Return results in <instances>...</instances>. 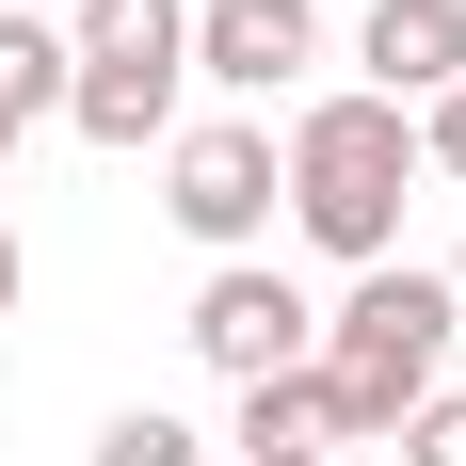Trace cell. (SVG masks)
<instances>
[{
	"instance_id": "cell-1",
	"label": "cell",
	"mask_w": 466,
	"mask_h": 466,
	"mask_svg": "<svg viewBox=\"0 0 466 466\" xmlns=\"http://www.w3.org/2000/svg\"><path fill=\"white\" fill-rule=\"evenodd\" d=\"M451 338H466V306H451V274H419V258H386V274H354L322 306V419H338V451H386V434L419 419L434 386H451Z\"/></svg>"
},
{
	"instance_id": "cell-2",
	"label": "cell",
	"mask_w": 466,
	"mask_h": 466,
	"mask_svg": "<svg viewBox=\"0 0 466 466\" xmlns=\"http://www.w3.org/2000/svg\"><path fill=\"white\" fill-rule=\"evenodd\" d=\"M402 193H419V113L386 96H306L274 145V209L322 241L338 274H386L402 258Z\"/></svg>"
},
{
	"instance_id": "cell-3",
	"label": "cell",
	"mask_w": 466,
	"mask_h": 466,
	"mask_svg": "<svg viewBox=\"0 0 466 466\" xmlns=\"http://www.w3.org/2000/svg\"><path fill=\"white\" fill-rule=\"evenodd\" d=\"M161 209H177V241H209V274L258 258V241H274V129H258V113H193V129L161 145Z\"/></svg>"
},
{
	"instance_id": "cell-4",
	"label": "cell",
	"mask_w": 466,
	"mask_h": 466,
	"mask_svg": "<svg viewBox=\"0 0 466 466\" xmlns=\"http://www.w3.org/2000/svg\"><path fill=\"white\" fill-rule=\"evenodd\" d=\"M177 338H193L226 386H274V370H306V354H322V306H306L274 258H226V274L193 289V322H177Z\"/></svg>"
},
{
	"instance_id": "cell-5",
	"label": "cell",
	"mask_w": 466,
	"mask_h": 466,
	"mask_svg": "<svg viewBox=\"0 0 466 466\" xmlns=\"http://www.w3.org/2000/svg\"><path fill=\"white\" fill-rule=\"evenodd\" d=\"M322 65V0H193V81L209 96H289Z\"/></svg>"
},
{
	"instance_id": "cell-6",
	"label": "cell",
	"mask_w": 466,
	"mask_h": 466,
	"mask_svg": "<svg viewBox=\"0 0 466 466\" xmlns=\"http://www.w3.org/2000/svg\"><path fill=\"white\" fill-rule=\"evenodd\" d=\"M354 65H370L354 96H386V113H434V96L466 81V0H370Z\"/></svg>"
},
{
	"instance_id": "cell-7",
	"label": "cell",
	"mask_w": 466,
	"mask_h": 466,
	"mask_svg": "<svg viewBox=\"0 0 466 466\" xmlns=\"http://www.w3.org/2000/svg\"><path fill=\"white\" fill-rule=\"evenodd\" d=\"M65 65H145V81H193V0H65Z\"/></svg>"
},
{
	"instance_id": "cell-8",
	"label": "cell",
	"mask_w": 466,
	"mask_h": 466,
	"mask_svg": "<svg viewBox=\"0 0 466 466\" xmlns=\"http://www.w3.org/2000/svg\"><path fill=\"white\" fill-rule=\"evenodd\" d=\"M241 466H338V419H322V370H274V386H241Z\"/></svg>"
},
{
	"instance_id": "cell-9",
	"label": "cell",
	"mask_w": 466,
	"mask_h": 466,
	"mask_svg": "<svg viewBox=\"0 0 466 466\" xmlns=\"http://www.w3.org/2000/svg\"><path fill=\"white\" fill-rule=\"evenodd\" d=\"M0 113H65V16H0Z\"/></svg>"
},
{
	"instance_id": "cell-10",
	"label": "cell",
	"mask_w": 466,
	"mask_h": 466,
	"mask_svg": "<svg viewBox=\"0 0 466 466\" xmlns=\"http://www.w3.org/2000/svg\"><path fill=\"white\" fill-rule=\"evenodd\" d=\"M96 466H209V434H193V419H161V402H129V419L96 434Z\"/></svg>"
},
{
	"instance_id": "cell-11",
	"label": "cell",
	"mask_w": 466,
	"mask_h": 466,
	"mask_svg": "<svg viewBox=\"0 0 466 466\" xmlns=\"http://www.w3.org/2000/svg\"><path fill=\"white\" fill-rule=\"evenodd\" d=\"M386 451H402V466H466V386H434V402L386 434Z\"/></svg>"
},
{
	"instance_id": "cell-12",
	"label": "cell",
	"mask_w": 466,
	"mask_h": 466,
	"mask_svg": "<svg viewBox=\"0 0 466 466\" xmlns=\"http://www.w3.org/2000/svg\"><path fill=\"white\" fill-rule=\"evenodd\" d=\"M419 177H451V193H466V81L419 113Z\"/></svg>"
},
{
	"instance_id": "cell-13",
	"label": "cell",
	"mask_w": 466,
	"mask_h": 466,
	"mask_svg": "<svg viewBox=\"0 0 466 466\" xmlns=\"http://www.w3.org/2000/svg\"><path fill=\"white\" fill-rule=\"evenodd\" d=\"M0 322H16V226H0Z\"/></svg>"
},
{
	"instance_id": "cell-14",
	"label": "cell",
	"mask_w": 466,
	"mask_h": 466,
	"mask_svg": "<svg viewBox=\"0 0 466 466\" xmlns=\"http://www.w3.org/2000/svg\"><path fill=\"white\" fill-rule=\"evenodd\" d=\"M0 16H65V0H0Z\"/></svg>"
},
{
	"instance_id": "cell-15",
	"label": "cell",
	"mask_w": 466,
	"mask_h": 466,
	"mask_svg": "<svg viewBox=\"0 0 466 466\" xmlns=\"http://www.w3.org/2000/svg\"><path fill=\"white\" fill-rule=\"evenodd\" d=\"M451 306H466V241H451Z\"/></svg>"
},
{
	"instance_id": "cell-16",
	"label": "cell",
	"mask_w": 466,
	"mask_h": 466,
	"mask_svg": "<svg viewBox=\"0 0 466 466\" xmlns=\"http://www.w3.org/2000/svg\"><path fill=\"white\" fill-rule=\"evenodd\" d=\"M0 161H16V113H0Z\"/></svg>"
}]
</instances>
